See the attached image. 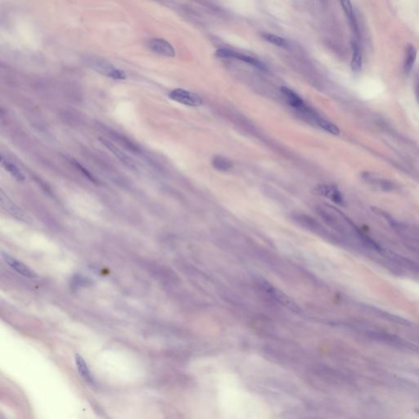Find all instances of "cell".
<instances>
[{
  "mask_svg": "<svg viewBox=\"0 0 419 419\" xmlns=\"http://www.w3.org/2000/svg\"><path fill=\"white\" fill-rule=\"evenodd\" d=\"M86 61L90 67L98 73L102 74V76H107L108 78L116 80V81H124L127 77L125 71L121 69L116 68L104 59L95 56H90L86 58Z\"/></svg>",
  "mask_w": 419,
  "mask_h": 419,
  "instance_id": "cell-1",
  "label": "cell"
},
{
  "mask_svg": "<svg viewBox=\"0 0 419 419\" xmlns=\"http://www.w3.org/2000/svg\"><path fill=\"white\" fill-rule=\"evenodd\" d=\"M258 285L266 292V293L274 299L275 301L283 305V306L287 307L288 309L293 310V311H298L299 307L296 304V302L291 300L287 294L283 293V291L278 290V288H274L272 284H270L269 282L259 278L258 279Z\"/></svg>",
  "mask_w": 419,
  "mask_h": 419,
  "instance_id": "cell-2",
  "label": "cell"
},
{
  "mask_svg": "<svg viewBox=\"0 0 419 419\" xmlns=\"http://www.w3.org/2000/svg\"><path fill=\"white\" fill-rule=\"evenodd\" d=\"M168 97L170 99L173 100L175 102L185 105L188 107H192V108L200 107L203 103V100H202L201 96L196 95L193 92L187 90V89H173L169 93Z\"/></svg>",
  "mask_w": 419,
  "mask_h": 419,
  "instance_id": "cell-3",
  "label": "cell"
},
{
  "mask_svg": "<svg viewBox=\"0 0 419 419\" xmlns=\"http://www.w3.org/2000/svg\"><path fill=\"white\" fill-rule=\"evenodd\" d=\"M215 55L217 56L218 58H232V59H235V60L242 61V62L250 64L252 66H254L259 70H261V71L267 70L266 65H265L259 59L252 58L251 56L246 55V54H243L241 52H235L233 50L228 49V48H220L215 52Z\"/></svg>",
  "mask_w": 419,
  "mask_h": 419,
  "instance_id": "cell-4",
  "label": "cell"
},
{
  "mask_svg": "<svg viewBox=\"0 0 419 419\" xmlns=\"http://www.w3.org/2000/svg\"><path fill=\"white\" fill-rule=\"evenodd\" d=\"M380 253L383 255V257H386L387 259H389L393 263H395L396 265H400L401 267L405 268L407 270H411L414 272L419 273V265L409 258L403 257L402 255L398 254V253L388 250V249L383 248H382V250L380 251Z\"/></svg>",
  "mask_w": 419,
  "mask_h": 419,
  "instance_id": "cell-5",
  "label": "cell"
},
{
  "mask_svg": "<svg viewBox=\"0 0 419 419\" xmlns=\"http://www.w3.org/2000/svg\"><path fill=\"white\" fill-rule=\"evenodd\" d=\"M361 308L364 309V311L368 312L369 314H373L377 317L381 318L384 320H387L390 322L404 325V326H409L411 324L410 322L405 319L395 315V314H390L389 312L385 311V310H383V309L377 308V307L371 306L369 305H364V306H361Z\"/></svg>",
  "mask_w": 419,
  "mask_h": 419,
  "instance_id": "cell-6",
  "label": "cell"
},
{
  "mask_svg": "<svg viewBox=\"0 0 419 419\" xmlns=\"http://www.w3.org/2000/svg\"><path fill=\"white\" fill-rule=\"evenodd\" d=\"M148 48L152 52L158 55L174 58L176 56V51L173 46L165 39L161 38H154L148 43Z\"/></svg>",
  "mask_w": 419,
  "mask_h": 419,
  "instance_id": "cell-7",
  "label": "cell"
},
{
  "mask_svg": "<svg viewBox=\"0 0 419 419\" xmlns=\"http://www.w3.org/2000/svg\"><path fill=\"white\" fill-rule=\"evenodd\" d=\"M314 192L318 195L329 198L337 204H343V196L337 187L333 186V185L320 184L314 189Z\"/></svg>",
  "mask_w": 419,
  "mask_h": 419,
  "instance_id": "cell-8",
  "label": "cell"
},
{
  "mask_svg": "<svg viewBox=\"0 0 419 419\" xmlns=\"http://www.w3.org/2000/svg\"><path fill=\"white\" fill-rule=\"evenodd\" d=\"M317 211L318 214L320 215V217L322 218L327 226H330L331 228H333L338 233H340L341 235L345 236L347 234L346 228L343 224L340 222L339 218L333 215L329 211H327V210L322 209V208L317 210Z\"/></svg>",
  "mask_w": 419,
  "mask_h": 419,
  "instance_id": "cell-9",
  "label": "cell"
},
{
  "mask_svg": "<svg viewBox=\"0 0 419 419\" xmlns=\"http://www.w3.org/2000/svg\"><path fill=\"white\" fill-rule=\"evenodd\" d=\"M2 257H3V260L12 269L19 273L20 274L23 275L26 278H32L36 277V274L31 268L23 264L22 262L19 261L17 259L13 258V257H11V256L7 254V253H4V252L2 253Z\"/></svg>",
  "mask_w": 419,
  "mask_h": 419,
  "instance_id": "cell-10",
  "label": "cell"
},
{
  "mask_svg": "<svg viewBox=\"0 0 419 419\" xmlns=\"http://www.w3.org/2000/svg\"><path fill=\"white\" fill-rule=\"evenodd\" d=\"M99 141L101 142L102 145L107 147L111 152H113V154L115 155V157H116L118 160L120 161L121 162L123 163L124 165L127 166V167L129 168L131 170L136 169V166H135V164H134V161L131 160L130 158H129L126 153H124V152L119 149L117 147H115V145L112 144L109 140L105 139V138H102V137H100Z\"/></svg>",
  "mask_w": 419,
  "mask_h": 419,
  "instance_id": "cell-11",
  "label": "cell"
},
{
  "mask_svg": "<svg viewBox=\"0 0 419 419\" xmlns=\"http://www.w3.org/2000/svg\"><path fill=\"white\" fill-rule=\"evenodd\" d=\"M280 92L287 102L291 107L299 110H305V112H307L308 109L303 100L301 99V97L298 95H296L293 90H291L288 87L282 86L280 88Z\"/></svg>",
  "mask_w": 419,
  "mask_h": 419,
  "instance_id": "cell-12",
  "label": "cell"
},
{
  "mask_svg": "<svg viewBox=\"0 0 419 419\" xmlns=\"http://www.w3.org/2000/svg\"><path fill=\"white\" fill-rule=\"evenodd\" d=\"M0 202L2 208L8 213H10L11 215L15 216L19 220H27V216L25 215L23 210L21 208H19L14 202H12L11 199L8 198V196H6L3 193L0 195Z\"/></svg>",
  "mask_w": 419,
  "mask_h": 419,
  "instance_id": "cell-13",
  "label": "cell"
},
{
  "mask_svg": "<svg viewBox=\"0 0 419 419\" xmlns=\"http://www.w3.org/2000/svg\"><path fill=\"white\" fill-rule=\"evenodd\" d=\"M75 361H76L77 370L80 372L81 376L83 377V379L89 385L95 386V378L93 377L89 367H88V364L84 360V358L81 355H80L79 354H76Z\"/></svg>",
  "mask_w": 419,
  "mask_h": 419,
  "instance_id": "cell-14",
  "label": "cell"
},
{
  "mask_svg": "<svg viewBox=\"0 0 419 419\" xmlns=\"http://www.w3.org/2000/svg\"><path fill=\"white\" fill-rule=\"evenodd\" d=\"M295 220L301 226H304L305 228L312 231V232L320 233V234L321 233L324 234L325 229L322 228V226H320V223L313 218L309 217L308 215H298L296 217H295Z\"/></svg>",
  "mask_w": 419,
  "mask_h": 419,
  "instance_id": "cell-15",
  "label": "cell"
},
{
  "mask_svg": "<svg viewBox=\"0 0 419 419\" xmlns=\"http://www.w3.org/2000/svg\"><path fill=\"white\" fill-rule=\"evenodd\" d=\"M111 135L113 136V139H115V141L118 142L122 147L129 150V152H134L135 154L141 152L138 145L134 144L127 137L124 136L123 134H119L117 132H111Z\"/></svg>",
  "mask_w": 419,
  "mask_h": 419,
  "instance_id": "cell-16",
  "label": "cell"
},
{
  "mask_svg": "<svg viewBox=\"0 0 419 419\" xmlns=\"http://www.w3.org/2000/svg\"><path fill=\"white\" fill-rule=\"evenodd\" d=\"M417 53H418V51H417V48L414 45H409L407 46L405 58H404V63H403V69H404L406 73H410V71L414 67V63L416 62Z\"/></svg>",
  "mask_w": 419,
  "mask_h": 419,
  "instance_id": "cell-17",
  "label": "cell"
},
{
  "mask_svg": "<svg viewBox=\"0 0 419 419\" xmlns=\"http://www.w3.org/2000/svg\"><path fill=\"white\" fill-rule=\"evenodd\" d=\"M1 162L3 165V168L5 169L8 173L10 174L11 176H13V178L18 182H23L26 179V177L24 176V174L21 172V170L19 169L16 165H14L13 163L5 160L3 157L1 159Z\"/></svg>",
  "mask_w": 419,
  "mask_h": 419,
  "instance_id": "cell-18",
  "label": "cell"
},
{
  "mask_svg": "<svg viewBox=\"0 0 419 419\" xmlns=\"http://www.w3.org/2000/svg\"><path fill=\"white\" fill-rule=\"evenodd\" d=\"M340 4L342 6L344 12L346 13V15L348 17L349 21H350V24H351L354 32L356 34H359L356 18H355V13H354L353 8H352V6H351V2H349V1H341Z\"/></svg>",
  "mask_w": 419,
  "mask_h": 419,
  "instance_id": "cell-19",
  "label": "cell"
},
{
  "mask_svg": "<svg viewBox=\"0 0 419 419\" xmlns=\"http://www.w3.org/2000/svg\"><path fill=\"white\" fill-rule=\"evenodd\" d=\"M352 60H351V69L354 72H359L362 67V53L359 46L355 43L352 44Z\"/></svg>",
  "mask_w": 419,
  "mask_h": 419,
  "instance_id": "cell-20",
  "label": "cell"
},
{
  "mask_svg": "<svg viewBox=\"0 0 419 419\" xmlns=\"http://www.w3.org/2000/svg\"><path fill=\"white\" fill-rule=\"evenodd\" d=\"M212 165L216 170L220 171H228L233 168V163L226 157L215 156L212 158Z\"/></svg>",
  "mask_w": 419,
  "mask_h": 419,
  "instance_id": "cell-21",
  "label": "cell"
},
{
  "mask_svg": "<svg viewBox=\"0 0 419 419\" xmlns=\"http://www.w3.org/2000/svg\"><path fill=\"white\" fill-rule=\"evenodd\" d=\"M315 121H316L318 126L327 133L333 134V135H339L340 134V129L334 124L331 123L329 121L323 120L320 117L315 118Z\"/></svg>",
  "mask_w": 419,
  "mask_h": 419,
  "instance_id": "cell-22",
  "label": "cell"
},
{
  "mask_svg": "<svg viewBox=\"0 0 419 419\" xmlns=\"http://www.w3.org/2000/svg\"><path fill=\"white\" fill-rule=\"evenodd\" d=\"M262 37L268 42L272 44V45H276L278 47L288 48V46H289L287 39H283L282 37L278 36V35L270 34V33H264V34H262Z\"/></svg>",
  "mask_w": 419,
  "mask_h": 419,
  "instance_id": "cell-23",
  "label": "cell"
},
{
  "mask_svg": "<svg viewBox=\"0 0 419 419\" xmlns=\"http://www.w3.org/2000/svg\"><path fill=\"white\" fill-rule=\"evenodd\" d=\"M68 161L69 162L71 163V165H73L74 167L76 168V170H78L80 172H81V173L83 174V176H85L89 181H91V182L95 183H98L97 178H95V176H93V175L89 172V170L85 169V168H84L81 163H79L77 161L75 160L73 158H69Z\"/></svg>",
  "mask_w": 419,
  "mask_h": 419,
  "instance_id": "cell-24",
  "label": "cell"
},
{
  "mask_svg": "<svg viewBox=\"0 0 419 419\" xmlns=\"http://www.w3.org/2000/svg\"><path fill=\"white\" fill-rule=\"evenodd\" d=\"M372 183L377 184V186L383 191L390 192L394 189V185L392 183H390V181L386 179H372Z\"/></svg>",
  "mask_w": 419,
  "mask_h": 419,
  "instance_id": "cell-25",
  "label": "cell"
},
{
  "mask_svg": "<svg viewBox=\"0 0 419 419\" xmlns=\"http://www.w3.org/2000/svg\"><path fill=\"white\" fill-rule=\"evenodd\" d=\"M418 94H419V84H418Z\"/></svg>",
  "mask_w": 419,
  "mask_h": 419,
  "instance_id": "cell-26",
  "label": "cell"
}]
</instances>
